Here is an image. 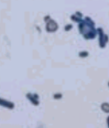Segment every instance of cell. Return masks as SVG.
<instances>
[{
	"label": "cell",
	"mask_w": 109,
	"mask_h": 128,
	"mask_svg": "<svg viewBox=\"0 0 109 128\" xmlns=\"http://www.w3.org/2000/svg\"><path fill=\"white\" fill-rule=\"evenodd\" d=\"M78 28L82 37L86 40H93L96 37L97 31L95 28V25L93 19L89 16H85L84 18L81 20V22H79Z\"/></svg>",
	"instance_id": "6da1fadb"
},
{
	"label": "cell",
	"mask_w": 109,
	"mask_h": 128,
	"mask_svg": "<svg viewBox=\"0 0 109 128\" xmlns=\"http://www.w3.org/2000/svg\"><path fill=\"white\" fill-rule=\"evenodd\" d=\"M97 33H98L99 36V46L101 48H104L105 46H106L107 42H108V36H107L105 33L104 32V30L99 28L96 30Z\"/></svg>",
	"instance_id": "7a4b0ae2"
},
{
	"label": "cell",
	"mask_w": 109,
	"mask_h": 128,
	"mask_svg": "<svg viewBox=\"0 0 109 128\" xmlns=\"http://www.w3.org/2000/svg\"><path fill=\"white\" fill-rule=\"evenodd\" d=\"M26 98L29 101V102L34 105V106H39L40 105V96L38 94H31V92H28L26 94Z\"/></svg>",
	"instance_id": "3957f363"
},
{
	"label": "cell",
	"mask_w": 109,
	"mask_h": 128,
	"mask_svg": "<svg viewBox=\"0 0 109 128\" xmlns=\"http://www.w3.org/2000/svg\"><path fill=\"white\" fill-rule=\"evenodd\" d=\"M49 20H45L46 21V30L48 32H54L58 30V24L57 22H55L53 19H51L50 16H47Z\"/></svg>",
	"instance_id": "277c9868"
},
{
	"label": "cell",
	"mask_w": 109,
	"mask_h": 128,
	"mask_svg": "<svg viewBox=\"0 0 109 128\" xmlns=\"http://www.w3.org/2000/svg\"><path fill=\"white\" fill-rule=\"evenodd\" d=\"M0 107L6 108L8 110H13L15 108V104L13 102L9 101V100H7L5 98L0 97Z\"/></svg>",
	"instance_id": "5b68a950"
},
{
	"label": "cell",
	"mask_w": 109,
	"mask_h": 128,
	"mask_svg": "<svg viewBox=\"0 0 109 128\" xmlns=\"http://www.w3.org/2000/svg\"><path fill=\"white\" fill-rule=\"evenodd\" d=\"M71 19H72V21L74 22H81V20L82 19V15L81 12H76V13H74L73 15H72L71 16Z\"/></svg>",
	"instance_id": "8992f818"
},
{
	"label": "cell",
	"mask_w": 109,
	"mask_h": 128,
	"mask_svg": "<svg viewBox=\"0 0 109 128\" xmlns=\"http://www.w3.org/2000/svg\"><path fill=\"white\" fill-rule=\"evenodd\" d=\"M101 110L105 114H109V102H103L101 104Z\"/></svg>",
	"instance_id": "52a82bcc"
},
{
	"label": "cell",
	"mask_w": 109,
	"mask_h": 128,
	"mask_svg": "<svg viewBox=\"0 0 109 128\" xmlns=\"http://www.w3.org/2000/svg\"><path fill=\"white\" fill-rule=\"evenodd\" d=\"M88 55H89V53H88L87 51H82V52L79 53V56H80L81 58H86Z\"/></svg>",
	"instance_id": "ba28073f"
},
{
	"label": "cell",
	"mask_w": 109,
	"mask_h": 128,
	"mask_svg": "<svg viewBox=\"0 0 109 128\" xmlns=\"http://www.w3.org/2000/svg\"><path fill=\"white\" fill-rule=\"evenodd\" d=\"M53 97L55 99H60V98H61V97H62V95H61V94H55L53 95Z\"/></svg>",
	"instance_id": "9c48e42d"
},
{
	"label": "cell",
	"mask_w": 109,
	"mask_h": 128,
	"mask_svg": "<svg viewBox=\"0 0 109 128\" xmlns=\"http://www.w3.org/2000/svg\"><path fill=\"white\" fill-rule=\"evenodd\" d=\"M106 124H107V127L109 128V115L107 116V118H106Z\"/></svg>",
	"instance_id": "30bf717a"
},
{
	"label": "cell",
	"mask_w": 109,
	"mask_h": 128,
	"mask_svg": "<svg viewBox=\"0 0 109 128\" xmlns=\"http://www.w3.org/2000/svg\"><path fill=\"white\" fill-rule=\"evenodd\" d=\"M108 87H109V82H108Z\"/></svg>",
	"instance_id": "8fae6325"
}]
</instances>
